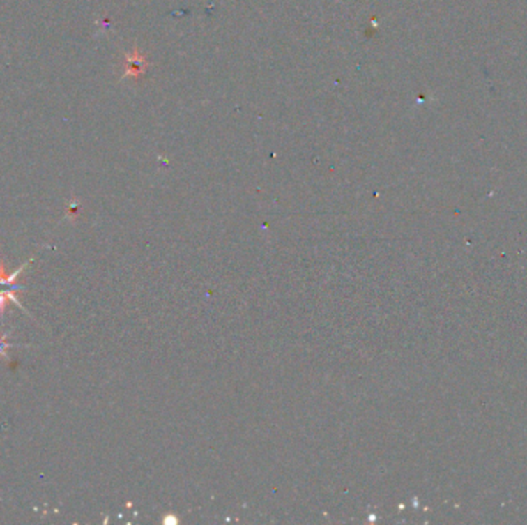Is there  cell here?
I'll return each mask as SVG.
<instances>
[{
    "instance_id": "obj_1",
    "label": "cell",
    "mask_w": 527,
    "mask_h": 525,
    "mask_svg": "<svg viewBox=\"0 0 527 525\" xmlns=\"http://www.w3.org/2000/svg\"><path fill=\"white\" fill-rule=\"evenodd\" d=\"M10 347H11V342H6L5 336H0V356H3L5 350L10 349Z\"/></svg>"
}]
</instances>
